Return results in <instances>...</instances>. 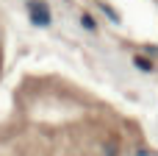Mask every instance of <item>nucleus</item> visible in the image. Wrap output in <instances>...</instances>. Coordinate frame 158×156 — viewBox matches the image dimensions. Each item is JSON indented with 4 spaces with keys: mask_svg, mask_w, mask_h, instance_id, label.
Instances as JSON below:
<instances>
[{
    "mask_svg": "<svg viewBox=\"0 0 158 156\" xmlns=\"http://www.w3.org/2000/svg\"><path fill=\"white\" fill-rule=\"evenodd\" d=\"M28 14H31V20H33V25H50V8L42 3V0H28Z\"/></svg>",
    "mask_w": 158,
    "mask_h": 156,
    "instance_id": "nucleus-1",
    "label": "nucleus"
},
{
    "mask_svg": "<svg viewBox=\"0 0 158 156\" xmlns=\"http://www.w3.org/2000/svg\"><path fill=\"white\" fill-rule=\"evenodd\" d=\"M133 64H136L142 73H153V61H150V59H142V56H136V61H133Z\"/></svg>",
    "mask_w": 158,
    "mask_h": 156,
    "instance_id": "nucleus-2",
    "label": "nucleus"
},
{
    "mask_svg": "<svg viewBox=\"0 0 158 156\" xmlns=\"http://www.w3.org/2000/svg\"><path fill=\"white\" fill-rule=\"evenodd\" d=\"M81 22H83V28H89V31H94V28H97V22H94V17H92V14H83V17H81Z\"/></svg>",
    "mask_w": 158,
    "mask_h": 156,
    "instance_id": "nucleus-3",
    "label": "nucleus"
}]
</instances>
